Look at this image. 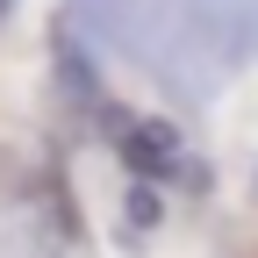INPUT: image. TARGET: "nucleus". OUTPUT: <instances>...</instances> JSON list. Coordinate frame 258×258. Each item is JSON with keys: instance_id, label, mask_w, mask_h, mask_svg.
I'll list each match as a JSON object with an SVG mask.
<instances>
[{"instance_id": "nucleus-2", "label": "nucleus", "mask_w": 258, "mask_h": 258, "mask_svg": "<svg viewBox=\"0 0 258 258\" xmlns=\"http://www.w3.org/2000/svg\"><path fill=\"white\" fill-rule=\"evenodd\" d=\"M165 222V186H151V179H129L122 186V230H158Z\"/></svg>"}, {"instance_id": "nucleus-1", "label": "nucleus", "mask_w": 258, "mask_h": 258, "mask_svg": "<svg viewBox=\"0 0 258 258\" xmlns=\"http://www.w3.org/2000/svg\"><path fill=\"white\" fill-rule=\"evenodd\" d=\"M115 158L129 179H151V186H172L186 172V151H179V129L158 122V115H129L115 129Z\"/></svg>"}, {"instance_id": "nucleus-3", "label": "nucleus", "mask_w": 258, "mask_h": 258, "mask_svg": "<svg viewBox=\"0 0 258 258\" xmlns=\"http://www.w3.org/2000/svg\"><path fill=\"white\" fill-rule=\"evenodd\" d=\"M8 8H15V0H0V22H8Z\"/></svg>"}]
</instances>
